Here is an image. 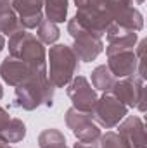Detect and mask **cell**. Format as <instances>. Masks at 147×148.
<instances>
[{"label":"cell","mask_w":147,"mask_h":148,"mask_svg":"<svg viewBox=\"0 0 147 148\" xmlns=\"http://www.w3.org/2000/svg\"><path fill=\"white\" fill-rule=\"evenodd\" d=\"M10 5L17 14L23 29H37L43 21V0H12Z\"/></svg>","instance_id":"10"},{"label":"cell","mask_w":147,"mask_h":148,"mask_svg":"<svg viewBox=\"0 0 147 148\" xmlns=\"http://www.w3.org/2000/svg\"><path fill=\"white\" fill-rule=\"evenodd\" d=\"M35 73L26 62L19 60V59H14V57H5L0 64V77L9 84V86H19L23 84L24 81H28Z\"/></svg>","instance_id":"11"},{"label":"cell","mask_w":147,"mask_h":148,"mask_svg":"<svg viewBox=\"0 0 147 148\" xmlns=\"http://www.w3.org/2000/svg\"><path fill=\"white\" fill-rule=\"evenodd\" d=\"M38 147L40 148H66V138L59 129H45L38 136Z\"/></svg>","instance_id":"20"},{"label":"cell","mask_w":147,"mask_h":148,"mask_svg":"<svg viewBox=\"0 0 147 148\" xmlns=\"http://www.w3.org/2000/svg\"><path fill=\"white\" fill-rule=\"evenodd\" d=\"M7 2H12V0H7Z\"/></svg>","instance_id":"31"},{"label":"cell","mask_w":147,"mask_h":148,"mask_svg":"<svg viewBox=\"0 0 147 148\" xmlns=\"http://www.w3.org/2000/svg\"><path fill=\"white\" fill-rule=\"evenodd\" d=\"M47 59H49L47 77L54 84V88L68 86L76 76V73L80 71V60L69 45H62V43L52 45L47 53Z\"/></svg>","instance_id":"3"},{"label":"cell","mask_w":147,"mask_h":148,"mask_svg":"<svg viewBox=\"0 0 147 148\" xmlns=\"http://www.w3.org/2000/svg\"><path fill=\"white\" fill-rule=\"evenodd\" d=\"M126 115H128V107H125L111 93H104L101 98H97L92 110V117L95 119V122L106 129L116 127Z\"/></svg>","instance_id":"7"},{"label":"cell","mask_w":147,"mask_h":148,"mask_svg":"<svg viewBox=\"0 0 147 148\" xmlns=\"http://www.w3.org/2000/svg\"><path fill=\"white\" fill-rule=\"evenodd\" d=\"M3 145H7V143H5V141H3V140H2V138H0V148L3 147Z\"/></svg>","instance_id":"28"},{"label":"cell","mask_w":147,"mask_h":148,"mask_svg":"<svg viewBox=\"0 0 147 148\" xmlns=\"http://www.w3.org/2000/svg\"><path fill=\"white\" fill-rule=\"evenodd\" d=\"M9 53L14 59L26 62L35 73L47 74V52L43 43L28 29H19L9 36Z\"/></svg>","instance_id":"1"},{"label":"cell","mask_w":147,"mask_h":148,"mask_svg":"<svg viewBox=\"0 0 147 148\" xmlns=\"http://www.w3.org/2000/svg\"><path fill=\"white\" fill-rule=\"evenodd\" d=\"M55 88L49 81L47 74H33L28 81L16 86L14 105L23 110H35L38 107H52Z\"/></svg>","instance_id":"2"},{"label":"cell","mask_w":147,"mask_h":148,"mask_svg":"<svg viewBox=\"0 0 147 148\" xmlns=\"http://www.w3.org/2000/svg\"><path fill=\"white\" fill-rule=\"evenodd\" d=\"M111 95L128 109H139L140 112L146 110V105H144V79L139 77L137 74L118 79Z\"/></svg>","instance_id":"6"},{"label":"cell","mask_w":147,"mask_h":148,"mask_svg":"<svg viewBox=\"0 0 147 148\" xmlns=\"http://www.w3.org/2000/svg\"><path fill=\"white\" fill-rule=\"evenodd\" d=\"M90 79H92L94 90H99V91H102V93H111L112 88H114V84H116V81H118V79L114 77V74L109 71L107 66H97V67L92 71Z\"/></svg>","instance_id":"16"},{"label":"cell","mask_w":147,"mask_h":148,"mask_svg":"<svg viewBox=\"0 0 147 148\" xmlns=\"http://www.w3.org/2000/svg\"><path fill=\"white\" fill-rule=\"evenodd\" d=\"M43 9L50 23H64L68 17V0H43Z\"/></svg>","instance_id":"18"},{"label":"cell","mask_w":147,"mask_h":148,"mask_svg":"<svg viewBox=\"0 0 147 148\" xmlns=\"http://www.w3.org/2000/svg\"><path fill=\"white\" fill-rule=\"evenodd\" d=\"M68 97L73 102V107L76 110L81 112H90L94 110V105L97 102V93L90 81L85 76H74L71 83L68 84Z\"/></svg>","instance_id":"9"},{"label":"cell","mask_w":147,"mask_h":148,"mask_svg":"<svg viewBox=\"0 0 147 148\" xmlns=\"http://www.w3.org/2000/svg\"><path fill=\"white\" fill-rule=\"evenodd\" d=\"M68 33L74 40L71 48H73L74 55L78 57V60L92 62V60H95L102 53V50H104L102 38L95 36L88 29H85L76 21V17H71L69 19V23H68Z\"/></svg>","instance_id":"5"},{"label":"cell","mask_w":147,"mask_h":148,"mask_svg":"<svg viewBox=\"0 0 147 148\" xmlns=\"http://www.w3.org/2000/svg\"><path fill=\"white\" fill-rule=\"evenodd\" d=\"M73 148H101V147H99V141H88V143H85V141H76L73 145Z\"/></svg>","instance_id":"24"},{"label":"cell","mask_w":147,"mask_h":148,"mask_svg":"<svg viewBox=\"0 0 147 148\" xmlns=\"http://www.w3.org/2000/svg\"><path fill=\"white\" fill-rule=\"evenodd\" d=\"M66 126L71 129L78 141H99L101 138V129L94 122V117L90 112H81L76 110L74 107L68 109L66 112Z\"/></svg>","instance_id":"8"},{"label":"cell","mask_w":147,"mask_h":148,"mask_svg":"<svg viewBox=\"0 0 147 148\" xmlns=\"http://www.w3.org/2000/svg\"><path fill=\"white\" fill-rule=\"evenodd\" d=\"M99 147L101 148H132V145L114 131H107L106 134H101L99 138Z\"/></svg>","instance_id":"22"},{"label":"cell","mask_w":147,"mask_h":148,"mask_svg":"<svg viewBox=\"0 0 147 148\" xmlns=\"http://www.w3.org/2000/svg\"><path fill=\"white\" fill-rule=\"evenodd\" d=\"M106 66L109 67V71L114 74L116 79H121V77H128L132 74H137L139 59H137L133 50H121V52L107 55Z\"/></svg>","instance_id":"13"},{"label":"cell","mask_w":147,"mask_h":148,"mask_svg":"<svg viewBox=\"0 0 147 148\" xmlns=\"http://www.w3.org/2000/svg\"><path fill=\"white\" fill-rule=\"evenodd\" d=\"M112 24H118L121 28H126V29H132V31H140L144 28V16L139 9H135L133 5L123 9L121 12L116 14Z\"/></svg>","instance_id":"15"},{"label":"cell","mask_w":147,"mask_h":148,"mask_svg":"<svg viewBox=\"0 0 147 148\" xmlns=\"http://www.w3.org/2000/svg\"><path fill=\"white\" fill-rule=\"evenodd\" d=\"M66 148H68V147H66Z\"/></svg>","instance_id":"32"},{"label":"cell","mask_w":147,"mask_h":148,"mask_svg":"<svg viewBox=\"0 0 147 148\" xmlns=\"http://www.w3.org/2000/svg\"><path fill=\"white\" fill-rule=\"evenodd\" d=\"M3 98V88H2V84H0V100Z\"/></svg>","instance_id":"27"},{"label":"cell","mask_w":147,"mask_h":148,"mask_svg":"<svg viewBox=\"0 0 147 148\" xmlns=\"http://www.w3.org/2000/svg\"><path fill=\"white\" fill-rule=\"evenodd\" d=\"M7 5H10V2H7V0H0V9H2V7H7Z\"/></svg>","instance_id":"26"},{"label":"cell","mask_w":147,"mask_h":148,"mask_svg":"<svg viewBox=\"0 0 147 148\" xmlns=\"http://www.w3.org/2000/svg\"><path fill=\"white\" fill-rule=\"evenodd\" d=\"M118 126V133L132 145V148H147L146 126L139 115H128Z\"/></svg>","instance_id":"14"},{"label":"cell","mask_w":147,"mask_h":148,"mask_svg":"<svg viewBox=\"0 0 147 148\" xmlns=\"http://www.w3.org/2000/svg\"><path fill=\"white\" fill-rule=\"evenodd\" d=\"M24 136H26V126H24V122L21 119H10L7 122V126L0 131V138L7 145L19 143V141L24 140Z\"/></svg>","instance_id":"17"},{"label":"cell","mask_w":147,"mask_h":148,"mask_svg":"<svg viewBox=\"0 0 147 148\" xmlns=\"http://www.w3.org/2000/svg\"><path fill=\"white\" fill-rule=\"evenodd\" d=\"M2 148H16V147H10V145H3Z\"/></svg>","instance_id":"30"},{"label":"cell","mask_w":147,"mask_h":148,"mask_svg":"<svg viewBox=\"0 0 147 148\" xmlns=\"http://www.w3.org/2000/svg\"><path fill=\"white\" fill-rule=\"evenodd\" d=\"M10 121V115H9V112L5 110V109H2L0 107V131L7 126V122Z\"/></svg>","instance_id":"23"},{"label":"cell","mask_w":147,"mask_h":148,"mask_svg":"<svg viewBox=\"0 0 147 148\" xmlns=\"http://www.w3.org/2000/svg\"><path fill=\"white\" fill-rule=\"evenodd\" d=\"M5 48V38H3V35H0V52Z\"/></svg>","instance_id":"25"},{"label":"cell","mask_w":147,"mask_h":148,"mask_svg":"<svg viewBox=\"0 0 147 148\" xmlns=\"http://www.w3.org/2000/svg\"><path fill=\"white\" fill-rule=\"evenodd\" d=\"M106 36H107V48H106L107 55L121 52V50H133L139 40L135 31L121 28L118 24H111L106 31Z\"/></svg>","instance_id":"12"},{"label":"cell","mask_w":147,"mask_h":148,"mask_svg":"<svg viewBox=\"0 0 147 148\" xmlns=\"http://www.w3.org/2000/svg\"><path fill=\"white\" fill-rule=\"evenodd\" d=\"M135 2H137V3H139V5H140V3H144V2H146V0H135Z\"/></svg>","instance_id":"29"},{"label":"cell","mask_w":147,"mask_h":148,"mask_svg":"<svg viewBox=\"0 0 147 148\" xmlns=\"http://www.w3.org/2000/svg\"><path fill=\"white\" fill-rule=\"evenodd\" d=\"M37 36L43 45H54L61 36V31H59L55 23H50V21L43 19L37 28Z\"/></svg>","instance_id":"21"},{"label":"cell","mask_w":147,"mask_h":148,"mask_svg":"<svg viewBox=\"0 0 147 148\" xmlns=\"http://www.w3.org/2000/svg\"><path fill=\"white\" fill-rule=\"evenodd\" d=\"M21 29V24H19V17L17 14L14 12L12 5H7V7H2L0 9V35H14L16 31Z\"/></svg>","instance_id":"19"},{"label":"cell","mask_w":147,"mask_h":148,"mask_svg":"<svg viewBox=\"0 0 147 148\" xmlns=\"http://www.w3.org/2000/svg\"><path fill=\"white\" fill-rule=\"evenodd\" d=\"M76 3V21L88 29L92 35L102 38L107 28L112 24V12L107 0H74Z\"/></svg>","instance_id":"4"}]
</instances>
